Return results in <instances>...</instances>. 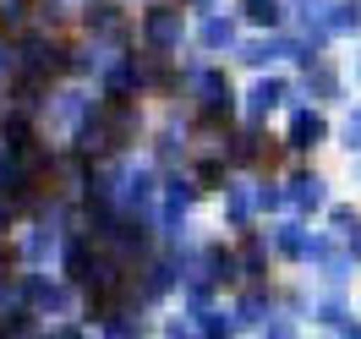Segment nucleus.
Wrapping results in <instances>:
<instances>
[{"label":"nucleus","mask_w":361,"mask_h":339,"mask_svg":"<svg viewBox=\"0 0 361 339\" xmlns=\"http://www.w3.org/2000/svg\"><path fill=\"white\" fill-rule=\"evenodd\" d=\"M247 17L252 23H279V6L274 0H247Z\"/></svg>","instance_id":"1"},{"label":"nucleus","mask_w":361,"mask_h":339,"mask_svg":"<svg viewBox=\"0 0 361 339\" xmlns=\"http://www.w3.org/2000/svg\"><path fill=\"white\" fill-rule=\"evenodd\" d=\"M317 132H323V126H317V115H301V121H295V148H307V137H317Z\"/></svg>","instance_id":"2"},{"label":"nucleus","mask_w":361,"mask_h":339,"mask_svg":"<svg viewBox=\"0 0 361 339\" xmlns=\"http://www.w3.org/2000/svg\"><path fill=\"white\" fill-rule=\"evenodd\" d=\"M148 33H154V44H170V39H176V23H170V17H154Z\"/></svg>","instance_id":"3"},{"label":"nucleus","mask_w":361,"mask_h":339,"mask_svg":"<svg viewBox=\"0 0 361 339\" xmlns=\"http://www.w3.org/2000/svg\"><path fill=\"white\" fill-rule=\"evenodd\" d=\"M252 99H257V110H269V104H274V99H279V82H263V88H257V93H252Z\"/></svg>","instance_id":"4"},{"label":"nucleus","mask_w":361,"mask_h":339,"mask_svg":"<svg viewBox=\"0 0 361 339\" xmlns=\"http://www.w3.org/2000/svg\"><path fill=\"white\" fill-rule=\"evenodd\" d=\"M203 39H208V44H230V27H225V23H208Z\"/></svg>","instance_id":"5"},{"label":"nucleus","mask_w":361,"mask_h":339,"mask_svg":"<svg viewBox=\"0 0 361 339\" xmlns=\"http://www.w3.org/2000/svg\"><path fill=\"white\" fill-rule=\"evenodd\" d=\"M350 339H361V334H350Z\"/></svg>","instance_id":"6"}]
</instances>
